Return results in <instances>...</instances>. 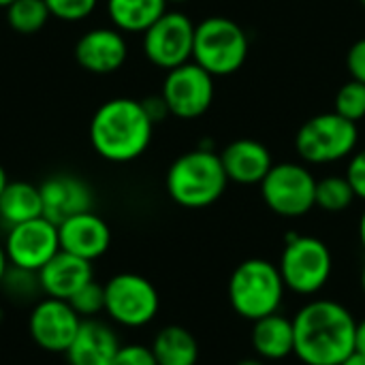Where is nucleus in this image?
Instances as JSON below:
<instances>
[{
    "instance_id": "nucleus-24",
    "label": "nucleus",
    "mask_w": 365,
    "mask_h": 365,
    "mask_svg": "<svg viewBox=\"0 0 365 365\" xmlns=\"http://www.w3.org/2000/svg\"><path fill=\"white\" fill-rule=\"evenodd\" d=\"M355 190L349 184L346 175H327L317 180V207L329 214H340L349 210L355 201Z\"/></svg>"
},
{
    "instance_id": "nucleus-9",
    "label": "nucleus",
    "mask_w": 365,
    "mask_h": 365,
    "mask_svg": "<svg viewBox=\"0 0 365 365\" xmlns=\"http://www.w3.org/2000/svg\"><path fill=\"white\" fill-rule=\"evenodd\" d=\"M259 186L265 205L282 218H302L317 207V180L304 165H274Z\"/></svg>"
},
{
    "instance_id": "nucleus-22",
    "label": "nucleus",
    "mask_w": 365,
    "mask_h": 365,
    "mask_svg": "<svg viewBox=\"0 0 365 365\" xmlns=\"http://www.w3.org/2000/svg\"><path fill=\"white\" fill-rule=\"evenodd\" d=\"M167 0H107V15L120 32H145L167 13Z\"/></svg>"
},
{
    "instance_id": "nucleus-44",
    "label": "nucleus",
    "mask_w": 365,
    "mask_h": 365,
    "mask_svg": "<svg viewBox=\"0 0 365 365\" xmlns=\"http://www.w3.org/2000/svg\"><path fill=\"white\" fill-rule=\"evenodd\" d=\"M361 4H364V6H365V0H361Z\"/></svg>"
},
{
    "instance_id": "nucleus-29",
    "label": "nucleus",
    "mask_w": 365,
    "mask_h": 365,
    "mask_svg": "<svg viewBox=\"0 0 365 365\" xmlns=\"http://www.w3.org/2000/svg\"><path fill=\"white\" fill-rule=\"evenodd\" d=\"M51 17L60 21H81L96 9L98 0H45Z\"/></svg>"
},
{
    "instance_id": "nucleus-10",
    "label": "nucleus",
    "mask_w": 365,
    "mask_h": 365,
    "mask_svg": "<svg viewBox=\"0 0 365 365\" xmlns=\"http://www.w3.org/2000/svg\"><path fill=\"white\" fill-rule=\"evenodd\" d=\"M195 24L186 13L167 11L143 32L145 58L165 71L178 68L192 58Z\"/></svg>"
},
{
    "instance_id": "nucleus-17",
    "label": "nucleus",
    "mask_w": 365,
    "mask_h": 365,
    "mask_svg": "<svg viewBox=\"0 0 365 365\" xmlns=\"http://www.w3.org/2000/svg\"><path fill=\"white\" fill-rule=\"evenodd\" d=\"M36 276H38L41 293L45 297L68 302L81 287L94 280V269H92V261L60 250L47 265H43L36 272Z\"/></svg>"
},
{
    "instance_id": "nucleus-43",
    "label": "nucleus",
    "mask_w": 365,
    "mask_h": 365,
    "mask_svg": "<svg viewBox=\"0 0 365 365\" xmlns=\"http://www.w3.org/2000/svg\"><path fill=\"white\" fill-rule=\"evenodd\" d=\"M2 319H4V310H2V306H0V323H2Z\"/></svg>"
},
{
    "instance_id": "nucleus-5",
    "label": "nucleus",
    "mask_w": 365,
    "mask_h": 365,
    "mask_svg": "<svg viewBox=\"0 0 365 365\" xmlns=\"http://www.w3.org/2000/svg\"><path fill=\"white\" fill-rule=\"evenodd\" d=\"M248 58V36L240 24L229 17H205L195 26L192 62L212 77L237 73Z\"/></svg>"
},
{
    "instance_id": "nucleus-42",
    "label": "nucleus",
    "mask_w": 365,
    "mask_h": 365,
    "mask_svg": "<svg viewBox=\"0 0 365 365\" xmlns=\"http://www.w3.org/2000/svg\"><path fill=\"white\" fill-rule=\"evenodd\" d=\"M167 2H173V4H184V2H188V0H167Z\"/></svg>"
},
{
    "instance_id": "nucleus-38",
    "label": "nucleus",
    "mask_w": 365,
    "mask_h": 365,
    "mask_svg": "<svg viewBox=\"0 0 365 365\" xmlns=\"http://www.w3.org/2000/svg\"><path fill=\"white\" fill-rule=\"evenodd\" d=\"M6 184H9V178H6V171H4L2 165H0V195H2V190L6 188Z\"/></svg>"
},
{
    "instance_id": "nucleus-2",
    "label": "nucleus",
    "mask_w": 365,
    "mask_h": 365,
    "mask_svg": "<svg viewBox=\"0 0 365 365\" xmlns=\"http://www.w3.org/2000/svg\"><path fill=\"white\" fill-rule=\"evenodd\" d=\"M154 122L141 101L111 98L103 103L90 122V143L109 163L137 160L152 143Z\"/></svg>"
},
{
    "instance_id": "nucleus-27",
    "label": "nucleus",
    "mask_w": 365,
    "mask_h": 365,
    "mask_svg": "<svg viewBox=\"0 0 365 365\" xmlns=\"http://www.w3.org/2000/svg\"><path fill=\"white\" fill-rule=\"evenodd\" d=\"M336 113L351 122H361L365 118V83L361 81H346L336 94Z\"/></svg>"
},
{
    "instance_id": "nucleus-36",
    "label": "nucleus",
    "mask_w": 365,
    "mask_h": 365,
    "mask_svg": "<svg viewBox=\"0 0 365 365\" xmlns=\"http://www.w3.org/2000/svg\"><path fill=\"white\" fill-rule=\"evenodd\" d=\"M342 365H365V355L364 353H357V351H355V353H353V355H351V357H349V359H346Z\"/></svg>"
},
{
    "instance_id": "nucleus-25",
    "label": "nucleus",
    "mask_w": 365,
    "mask_h": 365,
    "mask_svg": "<svg viewBox=\"0 0 365 365\" xmlns=\"http://www.w3.org/2000/svg\"><path fill=\"white\" fill-rule=\"evenodd\" d=\"M51 17L45 0H15L6 6V21L19 34L38 32Z\"/></svg>"
},
{
    "instance_id": "nucleus-1",
    "label": "nucleus",
    "mask_w": 365,
    "mask_h": 365,
    "mask_svg": "<svg viewBox=\"0 0 365 365\" xmlns=\"http://www.w3.org/2000/svg\"><path fill=\"white\" fill-rule=\"evenodd\" d=\"M295 357L304 365H342L355 353L357 321L334 299H312L293 317Z\"/></svg>"
},
{
    "instance_id": "nucleus-20",
    "label": "nucleus",
    "mask_w": 365,
    "mask_h": 365,
    "mask_svg": "<svg viewBox=\"0 0 365 365\" xmlns=\"http://www.w3.org/2000/svg\"><path fill=\"white\" fill-rule=\"evenodd\" d=\"M252 349L263 361H282L295 353L293 319L274 312L252 323Z\"/></svg>"
},
{
    "instance_id": "nucleus-19",
    "label": "nucleus",
    "mask_w": 365,
    "mask_h": 365,
    "mask_svg": "<svg viewBox=\"0 0 365 365\" xmlns=\"http://www.w3.org/2000/svg\"><path fill=\"white\" fill-rule=\"evenodd\" d=\"M229 182L252 186L261 184L274 167L269 150L255 139H235L220 154Z\"/></svg>"
},
{
    "instance_id": "nucleus-16",
    "label": "nucleus",
    "mask_w": 365,
    "mask_h": 365,
    "mask_svg": "<svg viewBox=\"0 0 365 365\" xmlns=\"http://www.w3.org/2000/svg\"><path fill=\"white\" fill-rule=\"evenodd\" d=\"M38 188L43 199V216L53 225H60L71 216L92 210L94 195L81 178L60 173L47 178Z\"/></svg>"
},
{
    "instance_id": "nucleus-34",
    "label": "nucleus",
    "mask_w": 365,
    "mask_h": 365,
    "mask_svg": "<svg viewBox=\"0 0 365 365\" xmlns=\"http://www.w3.org/2000/svg\"><path fill=\"white\" fill-rule=\"evenodd\" d=\"M355 351L365 355V319L357 323V336H355Z\"/></svg>"
},
{
    "instance_id": "nucleus-39",
    "label": "nucleus",
    "mask_w": 365,
    "mask_h": 365,
    "mask_svg": "<svg viewBox=\"0 0 365 365\" xmlns=\"http://www.w3.org/2000/svg\"><path fill=\"white\" fill-rule=\"evenodd\" d=\"M237 365H265L263 359H244V361H240Z\"/></svg>"
},
{
    "instance_id": "nucleus-26",
    "label": "nucleus",
    "mask_w": 365,
    "mask_h": 365,
    "mask_svg": "<svg viewBox=\"0 0 365 365\" xmlns=\"http://www.w3.org/2000/svg\"><path fill=\"white\" fill-rule=\"evenodd\" d=\"M0 287L4 289V293L11 299H17V302H28V299H32V297H36L41 293L36 272H28V269L13 267V265H9Z\"/></svg>"
},
{
    "instance_id": "nucleus-14",
    "label": "nucleus",
    "mask_w": 365,
    "mask_h": 365,
    "mask_svg": "<svg viewBox=\"0 0 365 365\" xmlns=\"http://www.w3.org/2000/svg\"><path fill=\"white\" fill-rule=\"evenodd\" d=\"M128 56V45L118 28L88 30L75 45L77 64L94 75H109L122 68Z\"/></svg>"
},
{
    "instance_id": "nucleus-28",
    "label": "nucleus",
    "mask_w": 365,
    "mask_h": 365,
    "mask_svg": "<svg viewBox=\"0 0 365 365\" xmlns=\"http://www.w3.org/2000/svg\"><path fill=\"white\" fill-rule=\"evenodd\" d=\"M68 304L81 319H96L101 312H105V287L92 280L86 287H81L68 299Z\"/></svg>"
},
{
    "instance_id": "nucleus-41",
    "label": "nucleus",
    "mask_w": 365,
    "mask_h": 365,
    "mask_svg": "<svg viewBox=\"0 0 365 365\" xmlns=\"http://www.w3.org/2000/svg\"><path fill=\"white\" fill-rule=\"evenodd\" d=\"M361 291L365 293V265H364V269H361Z\"/></svg>"
},
{
    "instance_id": "nucleus-13",
    "label": "nucleus",
    "mask_w": 365,
    "mask_h": 365,
    "mask_svg": "<svg viewBox=\"0 0 365 365\" xmlns=\"http://www.w3.org/2000/svg\"><path fill=\"white\" fill-rule=\"evenodd\" d=\"M83 319L64 299L43 297L38 299L28 317L30 340L45 353H66L75 340Z\"/></svg>"
},
{
    "instance_id": "nucleus-7",
    "label": "nucleus",
    "mask_w": 365,
    "mask_h": 365,
    "mask_svg": "<svg viewBox=\"0 0 365 365\" xmlns=\"http://www.w3.org/2000/svg\"><path fill=\"white\" fill-rule=\"evenodd\" d=\"M357 141V124L336 111H327L302 124L295 137V150L306 163L329 165L349 158L355 152Z\"/></svg>"
},
{
    "instance_id": "nucleus-37",
    "label": "nucleus",
    "mask_w": 365,
    "mask_h": 365,
    "mask_svg": "<svg viewBox=\"0 0 365 365\" xmlns=\"http://www.w3.org/2000/svg\"><path fill=\"white\" fill-rule=\"evenodd\" d=\"M359 242H361V248H364V252H365V210H364V214H361V218H359Z\"/></svg>"
},
{
    "instance_id": "nucleus-30",
    "label": "nucleus",
    "mask_w": 365,
    "mask_h": 365,
    "mask_svg": "<svg viewBox=\"0 0 365 365\" xmlns=\"http://www.w3.org/2000/svg\"><path fill=\"white\" fill-rule=\"evenodd\" d=\"M111 365H158L150 346L145 344H122Z\"/></svg>"
},
{
    "instance_id": "nucleus-3",
    "label": "nucleus",
    "mask_w": 365,
    "mask_h": 365,
    "mask_svg": "<svg viewBox=\"0 0 365 365\" xmlns=\"http://www.w3.org/2000/svg\"><path fill=\"white\" fill-rule=\"evenodd\" d=\"M165 184L173 203L186 210H203L225 195L229 178L220 154L212 148H197L171 163Z\"/></svg>"
},
{
    "instance_id": "nucleus-8",
    "label": "nucleus",
    "mask_w": 365,
    "mask_h": 365,
    "mask_svg": "<svg viewBox=\"0 0 365 365\" xmlns=\"http://www.w3.org/2000/svg\"><path fill=\"white\" fill-rule=\"evenodd\" d=\"M103 287L105 314L111 323L126 329H139L156 319L160 310V295L145 276L124 272L111 276Z\"/></svg>"
},
{
    "instance_id": "nucleus-12",
    "label": "nucleus",
    "mask_w": 365,
    "mask_h": 365,
    "mask_svg": "<svg viewBox=\"0 0 365 365\" xmlns=\"http://www.w3.org/2000/svg\"><path fill=\"white\" fill-rule=\"evenodd\" d=\"M2 244L9 265L28 272H38L60 252L58 225H53L45 216H38L21 225H13L9 227Z\"/></svg>"
},
{
    "instance_id": "nucleus-23",
    "label": "nucleus",
    "mask_w": 365,
    "mask_h": 365,
    "mask_svg": "<svg viewBox=\"0 0 365 365\" xmlns=\"http://www.w3.org/2000/svg\"><path fill=\"white\" fill-rule=\"evenodd\" d=\"M43 216L41 188L30 182H9L0 195V218L4 225H21Z\"/></svg>"
},
{
    "instance_id": "nucleus-4",
    "label": "nucleus",
    "mask_w": 365,
    "mask_h": 365,
    "mask_svg": "<svg viewBox=\"0 0 365 365\" xmlns=\"http://www.w3.org/2000/svg\"><path fill=\"white\" fill-rule=\"evenodd\" d=\"M227 293L235 314L255 323L280 310L287 287L278 265L267 259H246L233 269Z\"/></svg>"
},
{
    "instance_id": "nucleus-6",
    "label": "nucleus",
    "mask_w": 365,
    "mask_h": 365,
    "mask_svg": "<svg viewBox=\"0 0 365 365\" xmlns=\"http://www.w3.org/2000/svg\"><path fill=\"white\" fill-rule=\"evenodd\" d=\"M278 269L287 291L312 297L327 287L334 272V257L323 240L291 233L284 242Z\"/></svg>"
},
{
    "instance_id": "nucleus-33",
    "label": "nucleus",
    "mask_w": 365,
    "mask_h": 365,
    "mask_svg": "<svg viewBox=\"0 0 365 365\" xmlns=\"http://www.w3.org/2000/svg\"><path fill=\"white\" fill-rule=\"evenodd\" d=\"M141 105H143L145 113L150 115V120H152L154 124H156V122H163L167 115H171V113H169V107H167V103H165V98H163V94H158V96H148V98L141 101Z\"/></svg>"
},
{
    "instance_id": "nucleus-11",
    "label": "nucleus",
    "mask_w": 365,
    "mask_h": 365,
    "mask_svg": "<svg viewBox=\"0 0 365 365\" xmlns=\"http://www.w3.org/2000/svg\"><path fill=\"white\" fill-rule=\"evenodd\" d=\"M160 94L171 115L195 120L203 115L214 103V77L197 62H186L167 71Z\"/></svg>"
},
{
    "instance_id": "nucleus-35",
    "label": "nucleus",
    "mask_w": 365,
    "mask_h": 365,
    "mask_svg": "<svg viewBox=\"0 0 365 365\" xmlns=\"http://www.w3.org/2000/svg\"><path fill=\"white\" fill-rule=\"evenodd\" d=\"M9 269V259H6V252H4V244H0V284H2V278Z\"/></svg>"
},
{
    "instance_id": "nucleus-18",
    "label": "nucleus",
    "mask_w": 365,
    "mask_h": 365,
    "mask_svg": "<svg viewBox=\"0 0 365 365\" xmlns=\"http://www.w3.org/2000/svg\"><path fill=\"white\" fill-rule=\"evenodd\" d=\"M120 346V338L111 325L98 319H83L64 355L68 365H111Z\"/></svg>"
},
{
    "instance_id": "nucleus-31",
    "label": "nucleus",
    "mask_w": 365,
    "mask_h": 365,
    "mask_svg": "<svg viewBox=\"0 0 365 365\" xmlns=\"http://www.w3.org/2000/svg\"><path fill=\"white\" fill-rule=\"evenodd\" d=\"M346 180L355 190V197L365 201V148L359 152H353L346 169Z\"/></svg>"
},
{
    "instance_id": "nucleus-40",
    "label": "nucleus",
    "mask_w": 365,
    "mask_h": 365,
    "mask_svg": "<svg viewBox=\"0 0 365 365\" xmlns=\"http://www.w3.org/2000/svg\"><path fill=\"white\" fill-rule=\"evenodd\" d=\"M15 0H0V9H6L9 4H13Z\"/></svg>"
},
{
    "instance_id": "nucleus-21",
    "label": "nucleus",
    "mask_w": 365,
    "mask_h": 365,
    "mask_svg": "<svg viewBox=\"0 0 365 365\" xmlns=\"http://www.w3.org/2000/svg\"><path fill=\"white\" fill-rule=\"evenodd\" d=\"M158 365H197L199 342L195 334L180 325L163 327L150 344Z\"/></svg>"
},
{
    "instance_id": "nucleus-15",
    "label": "nucleus",
    "mask_w": 365,
    "mask_h": 365,
    "mask_svg": "<svg viewBox=\"0 0 365 365\" xmlns=\"http://www.w3.org/2000/svg\"><path fill=\"white\" fill-rule=\"evenodd\" d=\"M58 235H60V250L81 257L86 261L101 259L111 246L109 225L92 210L60 222Z\"/></svg>"
},
{
    "instance_id": "nucleus-32",
    "label": "nucleus",
    "mask_w": 365,
    "mask_h": 365,
    "mask_svg": "<svg viewBox=\"0 0 365 365\" xmlns=\"http://www.w3.org/2000/svg\"><path fill=\"white\" fill-rule=\"evenodd\" d=\"M346 68L351 73V79L365 83V38H359L349 49V53H346Z\"/></svg>"
}]
</instances>
